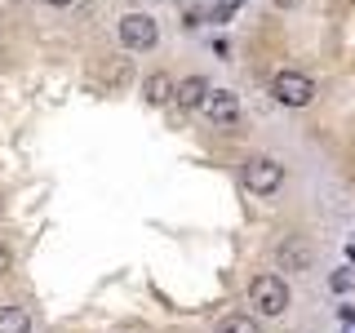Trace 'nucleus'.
<instances>
[{
  "label": "nucleus",
  "mask_w": 355,
  "mask_h": 333,
  "mask_svg": "<svg viewBox=\"0 0 355 333\" xmlns=\"http://www.w3.org/2000/svg\"><path fill=\"white\" fill-rule=\"evenodd\" d=\"M284 182V164L271 160V155H249L244 160V187H249L253 196H275Z\"/></svg>",
  "instance_id": "f257e3e1"
},
{
  "label": "nucleus",
  "mask_w": 355,
  "mask_h": 333,
  "mask_svg": "<svg viewBox=\"0 0 355 333\" xmlns=\"http://www.w3.org/2000/svg\"><path fill=\"white\" fill-rule=\"evenodd\" d=\"M249 302L262 311V316H284V307H288V284H284V275H258V280L249 284Z\"/></svg>",
  "instance_id": "f03ea898"
},
{
  "label": "nucleus",
  "mask_w": 355,
  "mask_h": 333,
  "mask_svg": "<svg viewBox=\"0 0 355 333\" xmlns=\"http://www.w3.org/2000/svg\"><path fill=\"white\" fill-rule=\"evenodd\" d=\"M271 94H275V103H284V107H306L311 98H315V80L302 76V71H280L275 85H271Z\"/></svg>",
  "instance_id": "7ed1b4c3"
},
{
  "label": "nucleus",
  "mask_w": 355,
  "mask_h": 333,
  "mask_svg": "<svg viewBox=\"0 0 355 333\" xmlns=\"http://www.w3.org/2000/svg\"><path fill=\"white\" fill-rule=\"evenodd\" d=\"M120 40H125V49H151L160 40V27H155L151 14H125L120 18Z\"/></svg>",
  "instance_id": "20e7f679"
},
{
  "label": "nucleus",
  "mask_w": 355,
  "mask_h": 333,
  "mask_svg": "<svg viewBox=\"0 0 355 333\" xmlns=\"http://www.w3.org/2000/svg\"><path fill=\"white\" fill-rule=\"evenodd\" d=\"M205 116L214 120V125H236L240 120V98L231 94V89H214L205 103Z\"/></svg>",
  "instance_id": "39448f33"
},
{
  "label": "nucleus",
  "mask_w": 355,
  "mask_h": 333,
  "mask_svg": "<svg viewBox=\"0 0 355 333\" xmlns=\"http://www.w3.org/2000/svg\"><path fill=\"white\" fill-rule=\"evenodd\" d=\"M209 94H214V89H209V80L205 76H187V80H178V107H205L209 103Z\"/></svg>",
  "instance_id": "423d86ee"
},
{
  "label": "nucleus",
  "mask_w": 355,
  "mask_h": 333,
  "mask_svg": "<svg viewBox=\"0 0 355 333\" xmlns=\"http://www.w3.org/2000/svg\"><path fill=\"white\" fill-rule=\"evenodd\" d=\"M275 262H280L284 271H306V266H311V249L302 240H284L280 249H275Z\"/></svg>",
  "instance_id": "0eeeda50"
},
{
  "label": "nucleus",
  "mask_w": 355,
  "mask_h": 333,
  "mask_svg": "<svg viewBox=\"0 0 355 333\" xmlns=\"http://www.w3.org/2000/svg\"><path fill=\"white\" fill-rule=\"evenodd\" d=\"M142 94H147V103H151V107H164V103H169V98L178 94V85H173V76L155 71V76H147V85H142Z\"/></svg>",
  "instance_id": "6e6552de"
},
{
  "label": "nucleus",
  "mask_w": 355,
  "mask_h": 333,
  "mask_svg": "<svg viewBox=\"0 0 355 333\" xmlns=\"http://www.w3.org/2000/svg\"><path fill=\"white\" fill-rule=\"evenodd\" d=\"M0 333H31V316L22 307H0Z\"/></svg>",
  "instance_id": "1a4fd4ad"
},
{
  "label": "nucleus",
  "mask_w": 355,
  "mask_h": 333,
  "mask_svg": "<svg viewBox=\"0 0 355 333\" xmlns=\"http://www.w3.org/2000/svg\"><path fill=\"white\" fill-rule=\"evenodd\" d=\"M218 333H262V329H258V320H253V316H227L218 325Z\"/></svg>",
  "instance_id": "9d476101"
},
{
  "label": "nucleus",
  "mask_w": 355,
  "mask_h": 333,
  "mask_svg": "<svg viewBox=\"0 0 355 333\" xmlns=\"http://www.w3.org/2000/svg\"><path fill=\"white\" fill-rule=\"evenodd\" d=\"M329 289H333V293H351V289H355V266L333 271V275H329Z\"/></svg>",
  "instance_id": "9b49d317"
},
{
  "label": "nucleus",
  "mask_w": 355,
  "mask_h": 333,
  "mask_svg": "<svg viewBox=\"0 0 355 333\" xmlns=\"http://www.w3.org/2000/svg\"><path fill=\"white\" fill-rule=\"evenodd\" d=\"M9 266H14V253H9V249H5V244H0V275H5V271H9Z\"/></svg>",
  "instance_id": "f8f14e48"
},
{
  "label": "nucleus",
  "mask_w": 355,
  "mask_h": 333,
  "mask_svg": "<svg viewBox=\"0 0 355 333\" xmlns=\"http://www.w3.org/2000/svg\"><path fill=\"white\" fill-rule=\"evenodd\" d=\"M271 5H280V9H293V5H302V0H271Z\"/></svg>",
  "instance_id": "ddd939ff"
},
{
  "label": "nucleus",
  "mask_w": 355,
  "mask_h": 333,
  "mask_svg": "<svg viewBox=\"0 0 355 333\" xmlns=\"http://www.w3.org/2000/svg\"><path fill=\"white\" fill-rule=\"evenodd\" d=\"M347 262H351V266H355V244H347Z\"/></svg>",
  "instance_id": "4468645a"
},
{
  "label": "nucleus",
  "mask_w": 355,
  "mask_h": 333,
  "mask_svg": "<svg viewBox=\"0 0 355 333\" xmlns=\"http://www.w3.org/2000/svg\"><path fill=\"white\" fill-rule=\"evenodd\" d=\"M49 5H71V0H49Z\"/></svg>",
  "instance_id": "2eb2a0df"
}]
</instances>
